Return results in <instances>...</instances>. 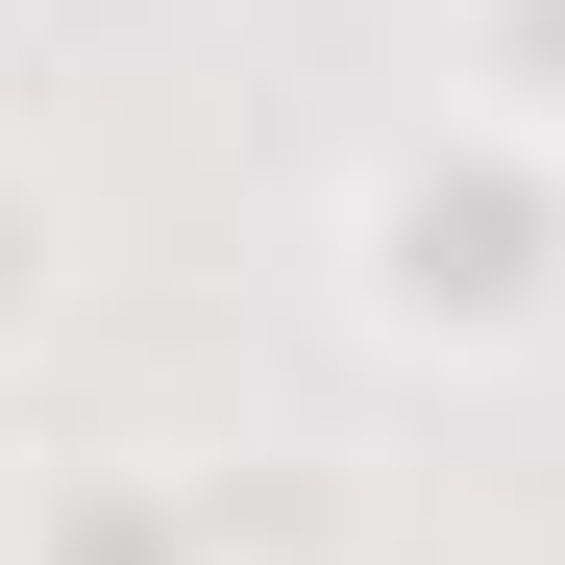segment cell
Returning <instances> with one entry per match:
<instances>
[{
	"instance_id": "7a4b0ae2",
	"label": "cell",
	"mask_w": 565,
	"mask_h": 565,
	"mask_svg": "<svg viewBox=\"0 0 565 565\" xmlns=\"http://www.w3.org/2000/svg\"><path fill=\"white\" fill-rule=\"evenodd\" d=\"M492 124H565V0H492Z\"/></svg>"
},
{
	"instance_id": "6da1fadb",
	"label": "cell",
	"mask_w": 565,
	"mask_h": 565,
	"mask_svg": "<svg viewBox=\"0 0 565 565\" xmlns=\"http://www.w3.org/2000/svg\"><path fill=\"white\" fill-rule=\"evenodd\" d=\"M369 296L443 320V344H516V320L565 296V172H541V124H467V172H443V148L369 172Z\"/></svg>"
},
{
	"instance_id": "3957f363",
	"label": "cell",
	"mask_w": 565,
	"mask_h": 565,
	"mask_svg": "<svg viewBox=\"0 0 565 565\" xmlns=\"http://www.w3.org/2000/svg\"><path fill=\"white\" fill-rule=\"evenodd\" d=\"M0 320H25V198H0Z\"/></svg>"
}]
</instances>
